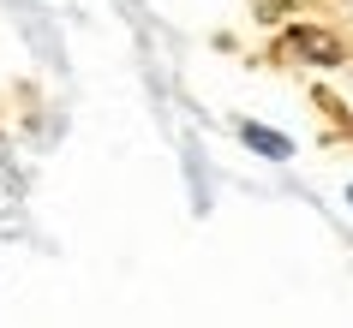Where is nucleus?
I'll return each mask as SVG.
<instances>
[{
    "instance_id": "1",
    "label": "nucleus",
    "mask_w": 353,
    "mask_h": 328,
    "mask_svg": "<svg viewBox=\"0 0 353 328\" xmlns=\"http://www.w3.org/2000/svg\"><path fill=\"white\" fill-rule=\"evenodd\" d=\"M281 54H299V60H317V66H335L341 60V42L330 30H317V24H294V30H281Z\"/></svg>"
},
{
    "instance_id": "2",
    "label": "nucleus",
    "mask_w": 353,
    "mask_h": 328,
    "mask_svg": "<svg viewBox=\"0 0 353 328\" xmlns=\"http://www.w3.org/2000/svg\"><path fill=\"white\" fill-rule=\"evenodd\" d=\"M234 138H240L245 149H258L263 162H288V155H294V144H288V138H281V131L258 126V120H234Z\"/></svg>"
}]
</instances>
